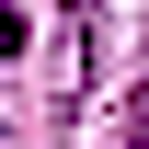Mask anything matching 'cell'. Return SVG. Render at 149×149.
I'll list each match as a JSON object with an SVG mask.
<instances>
[{"label":"cell","instance_id":"1","mask_svg":"<svg viewBox=\"0 0 149 149\" xmlns=\"http://www.w3.org/2000/svg\"><path fill=\"white\" fill-rule=\"evenodd\" d=\"M23 35H35V23H23L12 0H0V57H23Z\"/></svg>","mask_w":149,"mask_h":149}]
</instances>
